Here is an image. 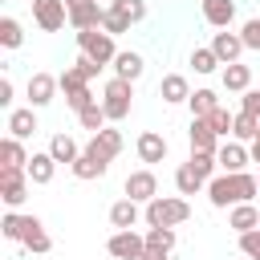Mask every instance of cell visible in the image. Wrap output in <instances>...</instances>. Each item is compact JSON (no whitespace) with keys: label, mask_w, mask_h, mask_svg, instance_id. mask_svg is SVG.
Segmentation results:
<instances>
[{"label":"cell","mask_w":260,"mask_h":260,"mask_svg":"<svg viewBox=\"0 0 260 260\" xmlns=\"http://www.w3.org/2000/svg\"><path fill=\"white\" fill-rule=\"evenodd\" d=\"M37 134V114H32V106L28 110H12L8 114V138H32Z\"/></svg>","instance_id":"obj_23"},{"label":"cell","mask_w":260,"mask_h":260,"mask_svg":"<svg viewBox=\"0 0 260 260\" xmlns=\"http://www.w3.org/2000/svg\"><path fill=\"white\" fill-rule=\"evenodd\" d=\"M260 195V183H256V175H248V171H236V175H215L211 183H207V199H211V207H236V203H252Z\"/></svg>","instance_id":"obj_1"},{"label":"cell","mask_w":260,"mask_h":260,"mask_svg":"<svg viewBox=\"0 0 260 260\" xmlns=\"http://www.w3.org/2000/svg\"><path fill=\"white\" fill-rule=\"evenodd\" d=\"M142 219H146V228H179V223L191 219V203L183 195H158V199L146 203Z\"/></svg>","instance_id":"obj_2"},{"label":"cell","mask_w":260,"mask_h":260,"mask_svg":"<svg viewBox=\"0 0 260 260\" xmlns=\"http://www.w3.org/2000/svg\"><path fill=\"white\" fill-rule=\"evenodd\" d=\"M49 154H53L57 162H69V167H73V162L81 158V146H77L69 134H53V138H49Z\"/></svg>","instance_id":"obj_27"},{"label":"cell","mask_w":260,"mask_h":260,"mask_svg":"<svg viewBox=\"0 0 260 260\" xmlns=\"http://www.w3.org/2000/svg\"><path fill=\"white\" fill-rule=\"evenodd\" d=\"M77 122H81V130H89V134H98V130H106V122H110V118H106V110H102V102H93L89 110H81V114H77Z\"/></svg>","instance_id":"obj_36"},{"label":"cell","mask_w":260,"mask_h":260,"mask_svg":"<svg viewBox=\"0 0 260 260\" xmlns=\"http://www.w3.org/2000/svg\"><path fill=\"white\" fill-rule=\"evenodd\" d=\"M106 252H110L114 260H142V252H146V236H138L134 228H130V232H114V236L106 240Z\"/></svg>","instance_id":"obj_9"},{"label":"cell","mask_w":260,"mask_h":260,"mask_svg":"<svg viewBox=\"0 0 260 260\" xmlns=\"http://www.w3.org/2000/svg\"><path fill=\"white\" fill-rule=\"evenodd\" d=\"M130 106H134V81H122V77H110L106 89H102V110L110 122H122L130 118Z\"/></svg>","instance_id":"obj_3"},{"label":"cell","mask_w":260,"mask_h":260,"mask_svg":"<svg viewBox=\"0 0 260 260\" xmlns=\"http://www.w3.org/2000/svg\"><path fill=\"white\" fill-rule=\"evenodd\" d=\"M122 191H126V199H134V203H150V199H158V179H154L150 167H142V171H130V175H126Z\"/></svg>","instance_id":"obj_8"},{"label":"cell","mask_w":260,"mask_h":260,"mask_svg":"<svg viewBox=\"0 0 260 260\" xmlns=\"http://www.w3.org/2000/svg\"><path fill=\"white\" fill-rule=\"evenodd\" d=\"M32 20L45 32H61L69 20V4L65 0H32Z\"/></svg>","instance_id":"obj_7"},{"label":"cell","mask_w":260,"mask_h":260,"mask_svg":"<svg viewBox=\"0 0 260 260\" xmlns=\"http://www.w3.org/2000/svg\"><path fill=\"white\" fill-rule=\"evenodd\" d=\"M122 146H126V138H122V130H98V134H89V142L81 146L85 154H93V158H102V162H114L118 154H122Z\"/></svg>","instance_id":"obj_6"},{"label":"cell","mask_w":260,"mask_h":260,"mask_svg":"<svg viewBox=\"0 0 260 260\" xmlns=\"http://www.w3.org/2000/svg\"><path fill=\"white\" fill-rule=\"evenodd\" d=\"M0 232H4V240H16V244H20V232H24V215L8 211V215L0 219Z\"/></svg>","instance_id":"obj_39"},{"label":"cell","mask_w":260,"mask_h":260,"mask_svg":"<svg viewBox=\"0 0 260 260\" xmlns=\"http://www.w3.org/2000/svg\"><path fill=\"white\" fill-rule=\"evenodd\" d=\"M158 98H162L167 106H179V102H187V98H191V85H187V77H183V73H167V77L158 81Z\"/></svg>","instance_id":"obj_20"},{"label":"cell","mask_w":260,"mask_h":260,"mask_svg":"<svg viewBox=\"0 0 260 260\" xmlns=\"http://www.w3.org/2000/svg\"><path fill=\"white\" fill-rule=\"evenodd\" d=\"M228 228H232L236 236L256 232V228H260V207H256V203H236L232 215H228Z\"/></svg>","instance_id":"obj_18"},{"label":"cell","mask_w":260,"mask_h":260,"mask_svg":"<svg viewBox=\"0 0 260 260\" xmlns=\"http://www.w3.org/2000/svg\"><path fill=\"white\" fill-rule=\"evenodd\" d=\"M20 244H24L28 252H37V256H45V252L53 248V240H49V232H45V223H41L37 215H24V232H20Z\"/></svg>","instance_id":"obj_17"},{"label":"cell","mask_w":260,"mask_h":260,"mask_svg":"<svg viewBox=\"0 0 260 260\" xmlns=\"http://www.w3.org/2000/svg\"><path fill=\"white\" fill-rule=\"evenodd\" d=\"M215 158H219V171L223 175H236V171H244L248 162H252V150L244 146V142H219V150H215Z\"/></svg>","instance_id":"obj_12"},{"label":"cell","mask_w":260,"mask_h":260,"mask_svg":"<svg viewBox=\"0 0 260 260\" xmlns=\"http://www.w3.org/2000/svg\"><path fill=\"white\" fill-rule=\"evenodd\" d=\"M53 175H57V158H53L49 150H41V154H32V158H28V179H32L37 187L53 183Z\"/></svg>","instance_id":"obj_25"},{"label":"cell","mask_w":260,"mask_h":260,"mask_svg":"<svg viewBox=\"0 0 260 260\" xmlns=\"http://www.w3.org/2000/svg\"><path fill=\"white\" fill-rule=\"evenodd\" d=\"M134 150H138V158H142L146 167H154V162L167 158V138H162L158 130H142L138 142H134Z\"/></svg>","instance_id":"obj_13"},{"label":"cell","mask_w":260,"mask_h":260,"mask_svg":"<svg viewBox=\"0 0 260 260\" xmlns=\"http://www.w3.org/2000/svg\"><path fill=\"white\" fill-rule=\"evenodd\" d=\"M0 106H4V110L12 106V81H8V73L0 77Z\"/></svg>","instance_id":"obj_45"},{"label":"cell","mask_w":260,"mask_h":260,"mask_svg":"<svg viewBox=\"0 0 260 260\" xmlns=\"http://www.w3.org/2000/svg\"><path fill=\"white\" fill-rule=\"evenodd\" d=\"M187 106H191V118H207L211 110H219V98H215V89H195L187 98Z\"/></svg>","instance_id":"obj_30"},{"label":"cell","mask_w":260,"mask_h":260,"mask_svg":"<svg viewBox=\"0 0 260 260\" xmlns=\"http://www.w3.org/2000/svg\"><path fill=\"white\" fill-rule=\"evenodd\" d=\"M256 183H260V175H256Z\"/></svg>","instance_id":"obj_48"},{"label":"cell","mask_w":260,"mask_h":260,"mask_svg":"<svg viewBox=\"0 0 260 260\" xmlns=\"http://www.w3.org/2000/svg\"><path fill=\"white\" fill-rule=\"evenodd\" d=\"M138 219H142V211H138V203H134V199H126V195L110 207V223H114L118 232H130Z\"/></svg>","instance_id":"obj_22"},{"label":"cell","mask_w":260,"mask_h":260,"mask_svg":"<svg viewBox=\"0 0 260 260\" xmlns=\"http://www.w3.org/2000/svg\"><path fill=\"white\" fill-rule=\"evenodd\" d=\"M175 187H179V195H199L207 183H203V179L191 171V162H183V167L175 171Z\"/></svg>","instance_id":"obj_33"},{"label":"cell","mask_w":260,"mask_h":260,"mask_svg":"<svg viewBox=\"0 0 260 260\" xmlns=\"http://www.w3.org/2000/svg\"><path fill=\"white\" fill-rule=\"evenodd\" d=\"M65 4H77V0H65Z\"/></svg>","instance_id":"obj_47"},{"label":"cell","mask_w":260,"mask_h":260,"mask_svg":"<svg viewBox=\"0 0 260 260\" xmlns=\"http://www.w3.org/2000/svg\"><path fill=\"white\" fill-rule=\"evenodd\" d=\"M175 228H146V248H154V252H162V256H171V248H175Z\"/></svg>","instance_id":"obj_34"},{"label":"cell","mask_w":260,"mask_h":260,"mask_svg":"<svg viewBox=\"0 0 260 260\" xmlns=\"http://www.w3.org/2000/svg\"><path fill=\"white\" fill-rule=\"evenodd\" d=\"M232 138L236 142H256L260 138V118H252V114H236V126H232Z\"/></svg>","instance_id":"obj_31"},{"label":"cell","mask_w":260,"mask_h":260,"mask_svg":"<svg viewBox=\"0 0 260 260\" xmlns=\"http://www.w3.org/2000/svg\"><path fill=\"white\" fill-rule=\"evenodd\" d=\"M240 110H244V114H252V118H260V89H248V93H244V102H240Z\"/></svg>","instance_id":"obj_44"},{"label":"cell","mask_w":260,"mask_h":260,"mask_svg":"<svg viewBox=\"0 0 260 260\" xmlns=\"http://www.w3.org/2000/svg\"><path fill=\"white\" fill-rule=\"evenodd\" d=\"M211 53L219 57V65H236L240 61V53H244V41H240V32H215L211 37Z\"/></svg>","instance_id":"obj_14"},{"label":"cell","mask_w":260,"mask_h":260,"mask_svg":"<svg viewBox=\"0 0 260 260\" xmlns=\"http://www.w3.org/2000/svg\"><path fill=\"white\" fill-rule=\"evenodd\" d=\"M28 171H0V199L16 211L24 199H28Z\"/></svg>","instance_id":"obj_10"},{"label":"cell","mask_w":260,"mask_h":260,"mask_svg":"<svg viewBox=\"0 0 260 260\" xmlns=\"http://www.w3.org/2000/svg\"><path fill=\"white\" fill-rule=\"evenodd\" d=\"M77 49H81V57H89V61H98L102 69L118 57V49H114V37L106 32V28H85V32H77Z\"/></svg>","instance_id":"obj_4"},{"label":"cell","mask_w":260,"mask_h":260,"mask_svg":"<svg viewBox=\"0 0 260 260\" xmlns=\"http://www.w3.org/2000/svg\"><path fill=\"white\" fill-rule=\"evenodd\" d=\"M73 73H77V77H85V81H93V77L102 73V65H98V61H89V57H77V61H73Z\"/></svg>","instance_id":"obj_43"},{"label":"cell","mask_w":260,"mask_h":260,"mask_svg":"<svg viewBox=\"0 0 260 260\" xmlns=\"http://www.w3.org/2000/svg\"><path fill=\"white\" fill-rule=\"evenodd\" d=\"M69 171H73V179H102V175L110 171V162H102V158H93V154L81 150V158H77Z\"/></svg>","instance_id":"obj_28"},{"label":"cell","mask_w":260,"mask_h":260,"mask_svg":"<svg viewBox=\"0 0 260 260\" xmlns=\"http://www.w3.org/2000/svg\"><path fill=\"white\" fill-rule=\"evenodd\" d=\"M102 28H106L110 37H122V32H130V24H126L122 16H114L110 8H106V16H102Z\"/></svg>","instance_id":"obj_42"},{"label":"cell","mask_w":260,"mask_h":260,"mask_svg":"<svg viewBox=\"0 0 260 260\" xmlns=\"http://www.w3.org/2000/svg\"><path fill=\"white\" fill-rule=\"evenodd\" d=\"M223 89H232V93H248L252 89V69L248 65H223Z\"/></svg>","instance_id":"obj_26"},{"label":"cell","mask_w":260,"mask_h":260,"mask_svg":"<svg viewBox=\"0 0 260 260\" xmlns=\"http://www.w3.org/2000/svg\"><path fill=\"white\" fill-rule=\"evenodd\" d=\"M207 122H211V130L219 134V142H228V134H232V126H236V114H228V110L219 106V110L207 114Z\"/></svg>","instance_id":"obj_37"},{"label":"cell","mask_w":260,"mask_h":260,"mask_svg":"<svg viewBox=\"0 0 260 260\" xmlns=\"http://www.w3.org/2000/svg\"><path fill=\"white\" fill-rule=\"evenodd\" d=\"M0 158H4L0 171H28V158H32V154H24L20 138H4V142H0Z\"/></svg>","instance_id":"obj_24"},{"label":"cell","mask_w":260,"mask_h":260,"mask_svg":"<svg viewBox=\"0 0 260 260\" xmlns=\"http://www.w3.org/2000/svg\"><path fill=\"white\" fill-rule=\"evenodd\" d=\"M57 85H61V93H65V102H69V110H73V114H81V110H89V106L98 102V98L89 93V81H85V77H77L73 69H65V73L57 77Z\"/></svg>","instance_id":"obj_5"},{"label":"cell","mask_w":260,"mask_h":260,"mask_svg":"<svg viewBox=\"0 0 260 260\" xmlns=\"http://www.w3.org/2000/svg\"><path fill=\"white\" fill-rule=\"evenodd\" d=\"M240 41H244V49H256V53H260V16L244 20V28H240Z\"/></svg>","instance_id":"obj_40"},{"label":"cell","mask_w":260,"mask_h":260,"mask_svg":"<svg viewBox=\"0 0 260 260\" xmlns=\"http://www.w3.org/2000/svg\"><path fill=\"white\" fill-rule=\"evenodd\" d=\"M187 162H191V171H195L203 183H211V179H215V171H219V158H215V154H203V150H191V158H187Z\"/></svg>","instance_id":"obj_32"},{"label":"cell","mask_w":260,"mask_h":260,"mask_svg":"<svg viewBox=\"0 0 260 260\" xmlns=\"http://www.w3.org/2000/svg\"><path fill=\"white\" fill-rule=\"evenodd\" d=\"M187 138H191V150H203V154H215V150H219V134L211 130L207 118H191Z\"/></svg>","instance_id":"obj_16"},{"label":"cell","mask_w":260,"mask_h":260,"mask_svg":"<svg viewBox=\"0 0 260 260\" xmlns=\"http://www.w3.org/2000/svg\"><path fill=\"white\" fill-rule=\"evenodd\" d=\"M252 162H260V142H252Z\"/></svg>","instance_id":"obj_46"},{"label":"cell","mask_w":260,"mask_h":260,"mask_svg":"<svg viewBox=\"0 0 260 260\" xmlns=\"http://www.w3.org/2000/svg\"><path fill=\"white\" fill-rule=\"evenodd\" d=\"M191 65H195V73H215V69H219V57H215L211 45H207V49H195V53H191Z\"/></svg>","instance_id":"obj_38"},{"label":"cell","mask_w":260,"mask_h":260,"mask_svg":"<svg viewBox=\"0 0 260 260\" xmlns=\"http://www.w3.org/2000/svg\"><path fill=\"white\" fill-rule=\"evenodd\" d=\"M110 12L122 16L126 24H138V20H146V0H110Z\"/></svg>","instance_id":"obj_29"},{"label":"cell","mask_w":260,"mask_h":260,"mask_svg":"<svg viewBox=\"0 0 260 260\" xmlns=\"http://www.w3.org/2000/svg\"><path fill=\"white\" fill-rule=\"evenodd\" d=\"M0 45H4V49H20V45H24V28H20L16 16H4V20H0Z\"/></svg>","instance_id":"obj_35"},{"label":"cell","mask_w":260,"mask_h":260,"mask_svg":"<svg viewBox=\"0 0 260 260\" xmlns=\"http://www.w3.org/2000/svg\"><path fill=\"white\" fill-rule=\"evenodd\" d=\"M240 252H244L248 260H260V228H256V232H244V236H240Z\"/></svg>","instance_id":"obj_41"},{"label":"cell","mask_w":260,"mask_h":260,"mask_svg":"<svg viewBox=\"0 0 260 260\" xmlns=\"http://www.w3.org/2000/svg\"><path fill=\"white\" fill-rule=\"evenodd\" d=\"M102 16H106V8H102L98 0H77V4H69V28H73V32L102 28Z\"/></svg>","instance_id":"obj_11"},{"label":"cell","mask_w":260,"mask_h":260,"mask_svg":"<svg viewBox=\"0 0 260 260\" xmlns=\"http://www.w3.org/2000/svg\"><path fill=\"white\" fill-rule=\"evenodd\" d=\"M203 20L211 28H232L236 20V0H203Z\"/></svg>","instance_id":"obj_19"},{"label":"cell","mask_w":260,"mask_h":260,"mask_svg":"<svg viewBox=\"0 0 260 260\" xmlns=\"http://www.w3.org/2000/svg\"><path fill=\"white\" fill-rule=\"evenodd\" d=\"M57 89H61V85H57V77H53V73H32V77H28V106H32V110L49 106Z\"/></svg>","instance_id":"obj_15"},{"label":"cell","mask_w":260,"mask_h":260,"mask_svg":"<svg viewBox=\"0 0 260 260\" xmlns=\"http://www.w3.org/2000/svg\"><path fill=\"white\" fill-rule=\"evenodd\" d=\"M142 69H146V61H142V53H134V49H126V53L114 57V77H122V81H138Z\"/></svg>","instance_id":"obj_21"}]
</instances>
